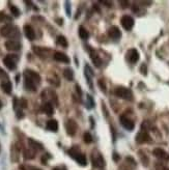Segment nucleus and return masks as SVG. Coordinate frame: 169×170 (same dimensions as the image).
<instances>
[{"instance_id":"1","label":"nucleus","mask_w":169,"mask_h":170,"mask_svg":"<svg viewBox=\"0 0 169 170\" xmlns=\"http://www.w3.org/2000/svg\"><path fill=\"white\" fill-rule=\"evenodd\" d=\"M0 34L4 38H19L20 33L18 31V28L15 27L14 25L11 24H7L0 29Z\"/></svg>"},{"instance_id":"2","label":"nucleus","mask_w":169,"mask_h":170,"mask_svg":"<svg viewBox=\"0 0 169 170\" xmlns=\"http://www.w3.org/2000/svg\"><path fill=\"white\" fill-rule=\"evenodd\" d=\"M114 95L120 99L127 100V101H132L133 100V92L129 88H127V87L122 86L116 87L115 90H114Z\"/></svg>"},{"instance_id":"3","label":"nucleus","mask_w":169,"mask_h":170,"mask_svg":"<svg viewBox=\"0 0 169 170\" xmlns=\"http://www.w3.org/2000/svg\"><path fill=\"white\" fill-rule=\"evenodd\" d=\"M69 154H71V157H73L75 160L77 161V163L81 166H85L86 165V158L83 154H81L80 151H78L77 148H72V150L69 151Z\"/></svg>"},{"instance_id":"4","label":"nucleus","mask_w":169,"mask_h":170,"mask_svg":"<svg viewBox=\"0 0 169 170\" xmlns=\"http://www.w3.org/2000/svg\"><path fill=\"white\" fill-rule=\"evenodd\" d=\"M91 162L93 164V166L96 167V168H103L105 167V160L103 156L101 154L98 153V151H95L91 156Z\"/></svg>"},{"instance_id":"5","label":"nucleus","mask_w":169,"mask_h":170,"mask_svg":"<svg viewBox=\"0 0 169 170\" xmlns=\"http://www.w3.org/2000/svg\"><path fill=\"white\" fill-rule=\"evenodd\" d=\"M17 60H18L17 55H7L3 59V63L8 69L14 71L17 68Z\"/></svg>"},{"instance_id":"6","label":"nucleus","mask_w":169,"mask_h":170,"mask_svg":"<svg viewBox=\"0 0 169 170\" xmlns=\"http://www.w3.org/2000/svg\"><path fill=\"white\" fill-rule=\"evenodd\" d=\"M24 77L29 78L30 80L34 82L37 85L41 83V76L38 75L37 72L32 71V69H26V71L24 72Z\"/></svg>"},{"instance_id":"7","label":"nucleus","mask_w":169,"mask_h":170,"mask_svg":"<svg viewBox=\"0 0 169 170\" xmlns=\"http://www.w3.org/2000/svg\"><path fill=\"white\" fill-rule=\"evenodd\" d=\"M119 120H120V124L125 128L126 130H128V131H132L133 129L135 128V123L134 121L132 119H130L125 115H122V116L119 117Z\"/></svg>"},{"instance_id":"8","label":"nucleus","mask_w":169,"mask_h":170,"mask_svg":"<svg viewBox=\"0 0 169 170\" xmlns=\"http://www.w3.org/2000/svg\"><path fill=\"white\" fill-rule=\"evenodd\" d=\"M77 129H78V126H77V123H75V120L69 119L68 121H66L65 130H66V133H68L70 136H74L75 134H76Z\"/></svg>"},{"instance_id":"9","label":"nucleus","mask_w":169,"mask_h":170,"mask_svg":"<svg viewBox=\"0 0 169 170\" xmlns=\"http://www.w3.org/2000/svg\"><path fill=\"white\" fill-rule=\"evenodd\" d=\"M120 23H122V26L126 30H131L134 26V19L130 16H123L120 19Z\"/></svg>"},{"instance_id":"10","label":"nucleus","mask_w":169,"mask_h":170,"mask_svg":"<svg viewBox=\"0 0 169 170\" xmlns=\"http://www.w3.org/2000/svg\"><path fill=\"white\" fill-rule=\"evenodd\" d=\"M127 58L130 62L132 63H136L139 59V53L136 49H130L128 52H127Z\"/></svg>"},{"instance_id":"11","label":"nucleus","mask_w":169,"mask_h":170,"mask_svg":"<svg viewBox=\"0 0 169 170\" xmlns=\"http://www.w3.org/2000/svg\"><path fill=\"white\" fill-rule=\"evenodd\" d=\"M5 48L10 51H18L21 49V44L15 39H10L5 42Z\"/></svg>"},{"instance_id":"12","label":"nucleus","mask_w":169,"mask_h":170,"mask_svg":"<svg viewBox=\"0 0 169 170\" xmlns=\"http://www.w3.org/2000/svg\"><path fill=\"white\" fill-rule=\"evenodd\" d=\"M108 34H109L111 38L118 39V38H120V36H122V32H120V30L117 26H112V27H110L109 30H108Z\"/></svg>"},{"instance_id":"13","label":"nucleus","mask_w":169,"mask_h":170,"mask_svg":"<svg viewBox=\"0 0 169 170\" xmlns=\"http://www.w3.org/2000/svg\"><path fill=\"white\" fill-rule=\"evenodd\" d=\"M150 137L146 132L141 131L140 133H138L136 136V142L137 143H145V142H149Z\"/></svg>"},{"instance_id":"14","label":"nucleus","mask_w":169,"mask_h":170,"mask_svg":"<svg viewBox=\"0 0 169 170\" xmlns=\"http://www.w3.org/2000/svg\"><path fill=\"white\" fill-rule=\"evenodd\" d=\"M153 156L157 157L158 159H161V160H169V156L168 154L166 153L165 150H163L162 148H155L153 151Z\"/></svg>"},{"instance_id":"15","label":"nucleus","mask_w":169,"mask_h":170,"mask_svg":"<svg viewBox=\"0 0 169 170\" xmlns=\"http://www.w3.org/2000/svg\"><path fill=\"white\" fill-rule=\"evenodd\" d=\"M54 59L56 61H59V62H64V63H70V58L65 55L64 53L62 52H55L54 53Z\"/></svg>"},{"instance_id":"16","label":"nucleus","mask_w":169,"mask_h":170,"mask_svg":"<svg viewBox=\"0 0 169 170\" xmlns=\"http://www.w3.org/2000/svg\"><path fill=\"white\" fill-rule=\"evenodd\" d=\"M24 33H25L26 38L30 39V41H33L35 38V32L33 28L30 25H25L24 26Z\"/></svg>"},{"instance_id":"17","label":"nucleus","mask_w":169,"mask_h":170,"mask_svg":"<svg viewBox=\"0 0 169 170\" xmlns=\"http://www.w3.org/2000/svg\"><path fill=\"white\" fill-rule=\"evenodd\" d=\"M24 85H25V88L27 90H30V92H35L37 90L38 85L27 77H24Z\"/></svg>"},{"instance_id":"18","label":"nucleus","mask_w":169,"mask_h":170,"mask_svg":"<svg viewBox=\"0 0 169 170\" xmlns=\"http://www.w3.org/2000/svg\"><path fill=\"white\" fill-rule=\"evenodd\" d=\"M46 127L49 131L56 132L57 130H58V123H57V120H55V119H51L49 121H47Z\"/></svg>"},{"instance_id":"19","label":"nucleus","mask_w":169,"mask_h":170,"mask_svg":"<svg viewBox=\"0 0 169 170\" xmlns=\"http://www.w3.org/2000/svg\"><path fill=\"white\" fill-rule=\"evenodd\" d=\"M1 88L5 93L10 95V93L11 92V89H13V85H11V83L10 81L7 80V81H3L1 83Z\"/></svg>"},{"instance_id":"20","label":"nucleus","mask_w":169,"mask_h":170,"mask_svg":"<svg viewBox=\"0 0 169 170\" xmlns=\"http://www.w3.org/2000/svg\"><path fill=\"white\" fill-rule=\"evenodd\" d=\"M28 143L30 145V148H32V150H41L44 148L43 144L40 143V142H38V141H35V140H33V139H31V138L28 139Z\"/></svg>"},{"instance_id":"21","label":"nucleus","mask_w":169,"mask_h":170,"mask_svg":"<svg viewBox=\"0 0 169 170\" xmlns=\"http://www.w3.org/2000/svg\"><path fill=\"white\" fill-rule=\"evenodd\" d=\"M90 57H91V60H92V62L95 63V65L100 68L101 65H102V60L99 57L98 54H96V52H95V51H91V52H90Z\"/></svg>"},{"instance_id":"22","label":"nucleus","mask_w":169,"mask_h":170,"mask_svg":"<svg viewBox=\"0 0 169 170\" xmlns=\"http://www.w3.org/2000/svg\"><path fill=\"white\" fill-rule=\"evenodd\" d=\"M43 111H44L47 115H52V114H53V112H54L53 105L51 104V103H49V102L45 103V104L43 105Z\"/></svg>"},{"instance_id":"23","label":"nucleus","mask_w":169,"mask_h":170,"mask_svg":"<svg viewBox=\"0 0 169 170\" xmlns=\"http://www.w3.org/2000/svg\"><path fill=\"white\" fill-rule=\"evenodd\" d=\"M63 76H64V78L66 80L69 81H72L74 78V73H73V69H70V68H66L63 69Z\"/></svg>"},{"instance_id":"24","label":"nucleus","mask_w":169,"mask_h":170,"mask_svg":"<svg viewBox=\"0 0 169 170\" xmlns=\"http://www.w3.org/2000/svg\"><path fill=\"white\" fill-rule=\"evenodd\" d=\"M78 33H79V36L82 39H87L88 38V36H89L88 31H87L85 27H83V26L79 27V29H78Z\"/></svg>"},{"instance_id":"25","label":"nucleus","mask_w":169,"mask_h":170,"mask_svg":"<svg viewBox=\"0 0 169 170\" xmlns=\"http://www.w3.org/2000/svg\"><path fill=\"white\" fill-rule=\"evenodd\" d=\"M56 42L61 47H68V41L63 35H58L56 38Z\"/></svg>"},{"instance_id":"26","label":"nucleus","mask_w":169,"mask_h":170,"mask_svg":"<svg viewBox=\"0 0 169 170\" xmlns=\"http://www.w3.org/2000/svg\"><path fill=\"white\" fill-rule=\"evenodd\" d=\"M35 156V151L32 150V148H28L24 151V158L25 159H33Z\"/></svg>"},{"instance_id":"27","label":"nucleus","mask_w":169,"mask_h":170,"mask_svg":"<svg viewBox=\"0 0 169 170\" xmlns=\"http://www.w3.org/2000/svg\"><path fill=\"white\" fill-rule=\"evenodd\" d=\"M10 10H11V14H13L15 17H19V16H20V14H21V13H20V10L16 7V5H13V4H11V7H10Z\"/></svg>"},{"instance_id":"28","label":"nucleus","mask_w":169,"mask_h":170,"mask_svg":"<svg viewBox=\"0 0 169 170\" xmlns=\"http://www.w3.org/2000/svg\"><path fill=\"white\" fill-rule=\"evenodd\" d=\"M91 141H92L91 135H90L88 132H86L85 134H84V142H85V143H90Z\"/></svg>"},{"instance_id":"29","label":"nucleus","mask_w":169,"mask_h":170,"mask_svg":"<svg viewBox=\"0 0 169 170\" xmlns=\"http://www.w3.org/2000/svg\"><path fill=\"white\" fill-rule=\"evenodd\" d=\"M5 21H8V22H10V21H11V18H8V17L7 16V15L0 13V22H5Z\"/></svg>"},{"instance_id":"30","label":"nucleus","mask_w":169,"mask_h":170,"mask_svg":"<svg viewBox=\"0 0 169 170\" xmlns=\"http://www.w3.org/2000/svg\"><path fill=\"white\" fill-rule=\"evenodd\" d=\"M98 84H99V86L101 87V89L103 90L104 92H106V85H105L104 81L102 80V79H100V80L98 81Z\"/></svg>"},{"instance_id":"31","label":"nucleus","mask_w":169,"mask_h":170,"mask_svg":"<svg viewBox=\"0 0 169 170\" xmlns=\"http://www.w3.org/2000/svg\"><path fill=\"white\" fill-rule=\"evenodd\" d=\"M140 71H141V73H142V74H143L144 76L146 75V66H145V65H144V63H143L142 65H141Z\"/></svg>"},{"instance_id":"32","label":"nucleus","mask_w":169,"mask_h":170,"mask_svg":"<svg viewBox=\"0 0 169 170\" xmlns=\"http://www.w3.org/2000/svg\"><path fill=\"white\" fill-rule=\"evenodd\" d=\"M65 8H66V13H68V16L71 15V11H70V3L68 1L65 2Z\"/></svg>"},{"instance_id":"33","label":"nucleus","mask_w":169,"mask_h":170,"mask_svg":"<svg viewBox=\"0 0 169 170\" xmlns=\"http://www.w3.org/2000/svg\"><path fill=\"white\" fill-rule=\"evenodd\" d=\"M119 3L122 5V7H123V8L128 7V5H129V2H128V1H120Z\"/></svg>"},{"instance_id":"34","label":"nucleus","mask_w":169,"mask_h":170,"mask_svg":"<svg viewBox=\"0 0 169 170\" xmlns=\"http://www.w3.org/2000/svg\"><path fill=\"white\" fill-rule=\"evenodd\" d=\"M21 105H22L23 108H26V101L25 100H22V101H21Z\"/></svg>"},{"instance_id":"35","label":"nucleus","mask_w":169,"mask_h":170,"mask_svg":"<svg viewBox=\"0 0 169 170\" xmlns=\"http://www.w3.org/2000/svg\"><path fill=\"white\" fill-rule=\"evenodd\" d=\"M104 4H107L108 7H111V2H108V1H103Z\"/></svg>"},{"instance_id":"36","label":"nucleus","mask_w":169,"mask_h":170,"mask_svg":"<svg viewBox=\"0 0 169 170\" xmlns=\"http://www.w3.org/2000/svg\"><path fill=\"white\" fill-rule=\"evenodd\" d=\"M53 170H65L64 168H62V167H57V168L53 169Z\"/></svg>"},{"instance_id":"37","label":"nucleus","mask_w":169,"mask_h":170,"mask_svg":"<svg viewBox=\"0 0 169 170\" xmlns=\"http://www.w3.org/2000/svg\"><path fill=\"white\" fill-rule=\"evenodd\" d=\"M114 160H115V161L118 160V157H117V154H114Z\"/></svg>"},{"instance_id":"38","label":"nucleus","mask_w":169,"mask_h":170,"mask_svg":"<svg viewBox=\"0 0 169 170\" xmlns=\"http://www.w3.org/2000/svg\"><path fill=\"white\" fill-rule=\"evenodd\" d=\"M1 107H2V103H1V101H0V109H1Z\"/></svg>"},{"instance_id":"39","label":"nucleus","mask_w":169,"mask_h":170,"mask_svg":"<svg viewBox=\"0 0 169 170\" xmlns=\"http://www.w3.org/2000/svg\"><path fill=\"white\" fill-rule=\"evenodd\" d=\"M32 170H41V169H38V168H34V169H32Z\"/></svg>"},{"instance_id":"40","label":"nucleus","mask_w":169,"mask_h":170,"mask_svg":"<svg viewBox=\"0 0 169 170\" xmlns=\"http://www.w3.org/2000/svg\"><path fill=\"white\" fill-rule=\"evenodd\" d=\"M163 170H169L168 168H164V169H163Z\"/></svg>"}]
</instances>
